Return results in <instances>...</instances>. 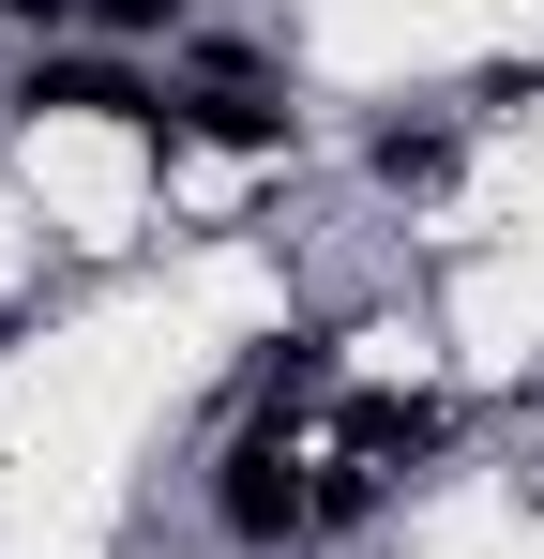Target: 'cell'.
I'll list each match as a JSON object with an SVG mask.
<instances>
[{
  "label": "cell",
  "instance_id": "1",
  "mask_svg": "<svg viewBox=\"0 0 544 559\" xmlns=\"http://www.w3.org/2000/svg\"><path fill=\"white\" fill-rule=\"evenodd\" d=\"M318 484H333V468L303 454L287 424H243L227 454L197 468V514L227 530V559H303L318 545Z\"/></svg>",
  "mask_w": 544,
  "mask_h": 559
},
{
  "label": "cell",
  "instance_id": "2",
  "mask_svg": "<svg viewBox=\"0 0 544 559\" xmlns=\"http://www.w3.org/2000/svg\"><path fill=\"white\" fill-rule=\"evenodd\" d=\"M15 106H31V121H167V92H152L121 46H31V61H15Z\"/></svg>",
  "mask_w": 544,
  "mask_h": 559
},
{
  "label": "cell",
  "instance_id": "3",
  "mask_svg": "<svg viewBox=\"0 0 544 559\" xmlns=\"http://www.w3.org/2000/svg\"><path fill=\"white\" fill-rule=\"evenodd\" d=\"M167 136H212V152H303V106L258 92V76H197V92H167Z\"/></svg>",
  "mask_w": 544,
  "mask_h": 559
},
{
  "label": "cell",
  "instance_id": "4",
  "mask_svg": "<svg viewBox=\"0 0 544 559\" xmlns=\"http://www.w3.org/2000/svg\"><path fill=\"white\" fill-rule=\"evenodd\" d=\"M363 167H378L393 197H439L453 167H469V121H439V106H424V121H378V136H363Z\"/></svg>",
  "mask_w": 544,
  "mask_h": 559
},
{
  "label": "cell",
  "instance_id": "5",
  "mask_svg": "<svg viewBox=\"0 0 544 559\" xmlns=\"http://www.w3.org/2000/svg\"><path fill=\"white\" fill-rule=\"evenodd\" d=\"M333 348H348V318H303V333H272V348H258V424L287 408V393H318V378H333Z\"/></svg>",
  "mask_w": 544,
  "mask_h": 559
},
{
  "label": "cell",
  "instance_id": "6",
  "mask_svg": "<svg viewBox=\"0 0 544 559\" xmlns=\"http://www.w3.org/2000/svg\"><path fill=\"white\" fill-rule=\"evenodd\" d=\"M424 454H453V408H363V468L378 484H409Z\"/></svg>",
  "mask_w": 544,
  "mask_h": 559
},
{
  "label": "cell",
  "instance_id": "7",
  "mask_svg": "<svg viewBox=\"0 0 544 559\" xmlns=\"http://www.w3.org/2000/svg\"><path fill=\"white\" fill-rule=\"evenodd\" d=\"M181 31H197V0H91V46H121V61L137 46H181Z\"/></svg>",
  "mask_w": 544,
  "mask_h": 559
},
{
  "label": "cell",
  "instance_id": "8",
  "mask_svg": "<svg viewBox=\"0 0 544 559\" xmlns=\"http://www.w3.org/2000/svg\"><path fill=\"white\" fill-rule=\"evenodd\" d=\"M0 31H31V46H61V31H91V0H0Z\"/></svg>",
  "mask_w": 544,
  "mask_h": 559
}]
</instances>
